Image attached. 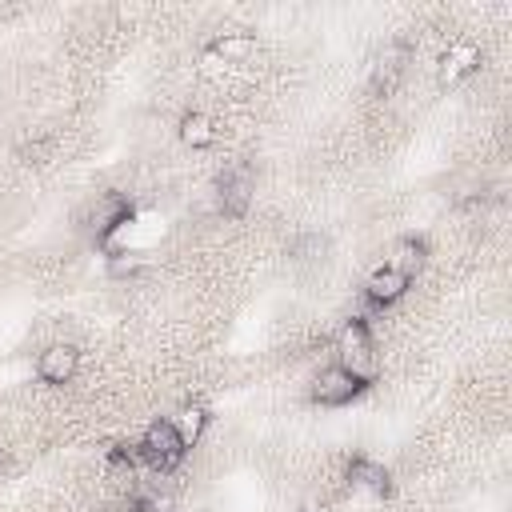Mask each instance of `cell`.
I'll return each instance as SVG.
<instances>
[{
    "label": "cell",
    "instance_id": "4",
    "mask_svg": "<svg viewBox=\"0 0 512 512\" xmlns=\"http://www.w3.org/2000/svg\"><path fill=\"white\" fill-rule=\"evenodd\" d=\"M132 216H136V208H132V200H128L124 192H104V196L92 204V212H88V232H92L96 244L108 248V240H112Z\"/></svg>",
    "mask_w": 512,
    "mask_h": 512
},
{
    "label": "cell",
    "instance_id": "16",
    "mask_svg": "<svg viewBox=\"0 0 512 512\" xmlns=\"http://www.w3.org/2000/svg\"><path fill=\"white\" fill-rule=\"evenodd\" d=\"M220 72H224V64L204 48V52H200V76H220Z\"/></svg>",
    "mask_w": 512,
    "mask_h": 512
},
{
    "label": "cell",
    "instance_id": "2",
    "mask_svg": "<svg viewBox=\"0 0 512 512\" xmlns=\"http://www.w3.org/2000/svg\"><path fill=\"white\" fill-rule=\"evenodd\" d=\"M136 452H140V464H148V468L160 472V476L176 472V468L184 464V456H188V448L180 444V436L172 432L168 420H152V424L140 432Z\"/></svg>",
    "mask_w": 512,
    "mask_h": 512
},
{
    "label": "cell",
    "instance_id": "1",
    "mask_svg": "<svg viewBox=\"0 0 512 512\" xmlns=\"http://www.w3.org/2000/svg\"><path fill=\"white\" fill-rule=\"evenodd\" d=\"M336 364H344L348 372H356L368 384L376 380V344H372V320H368V312L352 316L336 332Z\"/></svg>",
    "mask_w": 512,
    "mask_h": 512
},
{
    "label": "cell",
    "instance_id": "5",
    "mask_svg": "<svg viewBox=\"0 0 512 512\" xmlns=\"http://www.w3.org/2000/svg\"><path fill=\"white\" fill-rule=\"evenodd\" d=\"M252 192H256V172L252 164H232L216 176V200H220V212L224 216H244L248 204H252Z\"/></svg>",
    "mask_w": 512,
    "mask_h": 512
},
{
    "label": "cell",
    "instance_id": "9",
    "mask_svg": "<svg viewBox=\"0 0 512 512\" xmlns=\"http://www.w3.org/2000/svg\"><path fill=\"white\" fill-rule=\"evenodd\" d=\"M348 480H352L356 488H368L372 496H388V492H392V472H388L380 460L364 456V452L348 460Z\"/></svg>",
    "mask_w": 512,
    "mask_h": 512
},
{
    "label": "cell",
    "instance_id": "3",
    "mask_svg": "<svg viewBox=\"0 0 512 512\" xmlns=\"http://www.w3.org/2000/svg\"><path fill=\"white\" fill-rule=\"evenodd\" d=\"M372 384L368 380H360L356 372H348L344 364H328V368H320L316 376H312V400L320 404V408H344V404H352V400H360L364 392H368Z\"/></svg>",
    "mask_w": 512,
    "mask_h": 512
},
{
    "label": "cell",
    "instance_id": "15",
    "mask_svg": "<svg viewBox=\"0 0 512 512\" xmlns=\"http://www.w3.org/2000/svg\"><path fill=\"white\" fill-rule=\"evenodd\" d=\"M108 464H112V468H124V472H136V468H140L136 444H116V448H108Z\"/></svg>",
    "mask_w": 512,
    "mask_h": 512
},
{
    "label": "cell",
    "instance_id": "6",
    "mask_svg": "<svg viewBox=\"0 0 512 512\" xmlns=\"http://www.w3.org/2000/svg\"><path fill=\"white\" fill-rule=\"evenodd\" d=\"M408 284H412V276H404L400 268H392V264H376V268L368 272V280H364L368 312H384V308L400 304V300L408 296Z\"/></svg>",
    "mask_w": 512,
    "mask_h": 512
},
{
    "label": "cell",
    "instance_id": "8",
    "mask_svg": "<svg viewBox=\"0 0 512 512\" xmlns=\"http://www.w3.org/2000/svg\"><path fill=\"white\" fill-rule=\"evenodd\" d=\"M480 68V44L476 40H452L440 56V84L456 88L460 80H468Z\"/></svg>",
    "mask_w": 512,
    "mask_h": 512
},
{
    "label": "cell",
    "instance_id": "12",
    "mask_svg": "<svg viewBox=\"0 0 512 512\" xmlns=\"http://www.w3.org/2000/svg\"><path fill=\"white\" fill-rule=\"evenodd\" d=\"M208 52L228 68V64L248 60V56L256 52V40H252V32H220V36L208 40Z\"/></svg>",
    "mask_w": 512,
    "mask_h": 512
},
{
    "label": "cell",
    "instance_id": "10",
    "mask_svg": "<svg viewBox=\"0 0 512 512\" xmlns=\"http://www.w3.org/2000/svg\"><path fill=\"white\" fill-rule=\"evenodd\" d=\"M176 136H180V144H184V148L204 152V148H212V144H216V120H212L208 112L192 108V112H184V116H180Z\"/></svg>",
    "mask_w": 512,
    "mask_h": 512
},
{
    "label": "cell",
    "instance_id": "7",
    "mask_svg": "<svg viewBox=\"0 0 512 512\" xmlns=\"http://www.w3.org/2000/svg\"><path fill=\"white\" fill-rule=\"evenodd\" d=\"M76 368H80V348L68 340H56L36 356V376L44 384H68L76 376Z\"/></svg>",
    "mask_w": 512,
    "mask_h": 512
},
{
    "label": "cell",
    "instance_id": "17",
    "mask_svg": "<svg viewBox=\"0 0 512 512\" xmlns=\"http://www.w3.org/2000/svg\"><path fill=\"white\" fill-rule=\"evenodd\" d=\"M304 512H312V508H304Z\"/></svg>",
    "mask_w": 512,
    "mask_h": 512
},
{
    "label": "cell",
    "instance_id": "11",
    "mask_svg": "<svg viewBox=\"0 0 512 512\" xmlns=\"http://www.w3.org/2000/svg\"><path fill=\"white\" fill-rule=\"evenodd\" d=\"M208 420H212L208 408L196 404V400H192V404H180L176 416H168V424H172V432L180 436L184 448H196V444H200V436L208 432Z\"/></svg>",
    "mask_w": 512,
    "mask_h": 512
},
{
    "label": "cell",
    "instance_id": "13",
    "mask_svg": "<svg viewBox=\"0 0 512 512\" xmlns=\"http://www.w3.org/2000/svg\"><path fill=\"white\" fill-rule=\"evenodd\" d=\"M424 260H428V240H424V236H416V232H408V236H400V240L392 244V252H388V260H384V264H392V268H400L404 276H412Z\"/></svg>",
    "mask_w": 512,
    "mask_h": 512
},
{
    "label": "cell",
    "instance_id": "14",
    "mask_svg": "<svg viewBox=\"0 0 512 512\" xmlns=\"http://www.w3.org/2000/svg\"><path fill=\"white\" fill-rule=\"evenodd\" d=\"M140 264H144V260H140V252H124V248L108 252V272H112V276H132Z\"/></svg>",
    "mask_w": 512,
    "mask_h": 512
}]
</instances>
